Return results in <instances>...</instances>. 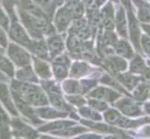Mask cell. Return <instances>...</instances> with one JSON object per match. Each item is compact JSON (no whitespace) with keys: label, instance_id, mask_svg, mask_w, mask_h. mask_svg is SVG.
I'll return each mask as SVG.
<instances>
[{"label":"cell","instance_id":"1","mask_svg":"<svg viewBox=\"0 0 150 139\" xmlns=\"http://www.w3.org/2000/svg\"><path fill=\"white\" fill-rule=\"evenodd\" d=\"M11 92L18 95L21 98L27 102L31 106H47L49 104L48 96L43 89L32 83H23L14 81L11 84Z\"/></svg>","mask_w":150,"mask_h":139},{"label":"cell","instance_id":"2","mask_svg":"<svg viewBox=\"0 0 150 139\" xmlns=\"http://www.w3.org/2000/svg\"><path fill=\"white\" fill-rule=\"evenodd\" d=\"M11 133L16 137L24 139H37L39 135L37 130H35L27 123H25L20 118H13L10 121Z\"/></svg>","mask_w":150,"mask_h":139},{"label":"cell","instance_id":"3","mask_svg":"<svg viewBox=\"0 0 150 139\" xmlns=\"http://www.w3.org/2000/svg\"><path fill=\"white\" fill-rule=\"evenodd\" d=\"M8 55L9 59L18 67H23L30 65L31 56L28 51L23 46L18 44H8Z\"/></svg>","mask_w":150,"mask_h":139},{"label":"cell","instance_id":"4","mask_svg":"<svg viewBox=\"0 0 150 139\" xmlns=\"http://www.w3.org/2000/svg\"><path fill=\"white\" fill-rule=\"evenodd\" d=\"M11 95H12V98L14 100V104L16 106V108L31 123H33V124H35V125H39L41 123H43V122L39 119L37 112H35V110L33 109L32 106L28 104L27 102H25L23 99L21 98L18 95L14 94L12 92H11Z\"/></svg>","mask_w":150,"mask_h":139},{"label":"cell","instance_id":"5","mask_svg":"<svg viewBox=\"0 0 150 139\" xmlns=\"http://www.w3.org/2000/svg\"><path fill=\"white\" fill-rule=\"evenodd\" d=\"M9 37L11 38L15 43L25 46V47H29L32 40L30 39V35L28 34L27 31L23 26L22 24H20L18 22H10V26L8 29Z\"/></svg>","mask_w":150,"mask_h":139},{"label":"cell","instance_id":"6","mask_svg":"<svg viewBox=\"0 0 150 139\" xmlns=\"http://www.w3.org/2000/svg\"><path fill=\"white\" fill-rule=\"evenodd\" d=\"M74 17L71 10L66 7L61 8L56 12L54 16V24L56 30L60 33H63L68 29Z\"/></svg>","mask_w":150,"mask_h":139},{"label":"cell","instance_id":"7","mask_svg":"<svg viewBox=\"0 0 150 139\" xmlns=\"http://www.w3.org/2000/svg\"><path fill=\"white\" fill-rule=\"evenodd\" d=\"M70 60L64 55H59L54 59L52 66V73L54 76L58 80L64 79L68 75V68H69Z\"/></svg>","mask_w":150,"mask_h":139},{"label":"cell","instance_id":"8","mask_svg":"<svg viewBox=\"0 0 150 139\" xmlns=\"http://www.w3.org/2000/svg\"><path fill=\"white\" fill-rule=\"evenodd\" d=\"M0 101L9 111V113H11L14 116H18V111L14 104L11 93L9 92L8 86L2 83H0Z\"/></svg>","mask_w":150,"mask_h":139},{"label":"cell","instance_id":"9","mask_svg":"<svg viewBox=\"0 0 150 139\" xmlns=\"http://www.w3.org/2000/svg\"><path fill=\"white\" fill-rule=\"evenodd\" d=\"M46 44L48 46L49 55L51 58H54L56 56H59L63 53L64 50V40L60 35L51 34L50 36L46 41Z\"/></svg>","mask_w":150,"mask_h":139},{"label":"cell","instance_id":"10","mask_svg":"<svg viewBox=\"0 0 150 139\" xmlns=\"http://www.w3.org/2000/svg\"><path fill=\"white\" fill-rule=\"evenodd\" d=\"M34 71L37 76L45 80L52 77V71L50 69V64L45 59L39 58L34 59Z\"/></svg>","mask_w":150,"mask_h":139},{"label":"cell","instance_id":"11","mask_svg":"<svg viewBox=\"0 0 150 139\" xmlns=\"http://www.w3.org/2000/svg\"><path fill=\"white\" fill-rule=\"evenodd\" d=\"M16 78L20 82H23V83H38V76L35 75L34 70L31 68L30 65L21 67L16 71Z\"/></svg>","mask_w":150,"mask_h":139},{"label":"cell","instance_id":"12","mask_svg":"<svg viewBox=\"0 0 150 139\" xmlns=\"http://www.w3.org/2000/svg\"><path fill=\"white\" fill-rule=\"evenodd\" d=\"M35 112L39 118L41 119H46V120H53V119H57V118H64L66 117L67 113L58 110L52 109V108H38L35 110Z\"/></svg>","mask_w":150,"mask_h":139},{"label":"cell","instance_id":"13","mask_svg":"<svg viewBox=\"0 0 150 139\" xmlns=\"http://www.w3.org/2000/svg\"><path fill=\"white\" fill-rule=\"evenodd\" d=\"M11 136L10 121L8 114L2 109V107H0V139H10Z\"/></svg>","mask_w":150,"mask_h":139},{"label":"cell","instance_id":"14","mask_svg":"<svg viewBox=\"0 0 150 139\" xmlns=\"http://www.w3.org/2000/svg\"><path fill=\"white\" fill-rule=\"evenodd\" d=\"M32 52L39 59H47L49 58V50L46 44V41L38 39L37 41H32L28 47Z\"/></svg>","mask_w":150,"mask_h":139},{"label":"cell","instance_id":"15","mask_svg":"<svg viewBox=\"0 0 150 139\" xmlns=\"http://www.w3.org/2000/svg\"><path fill=\"white\" fill-rule=\"evenodd\" d=\"M72 125H75V122L71 121H57L50 124L44 125L43 127L39 128V131L42 132H53V131H59L62 129H64L66 127H69Z\"/></svg>","mask_w":150,"mask_h":139},{"label":"cell","instance_id":"16","mask_svg":"<svg viewBox=\"0 0 150 139\" xmlns=\"http://www.w3.org/2000/svg\"><path fill=\"white\" fill-rule=\"evenodd\" d=\"M86 131L87 129H85L83 127L72 125V126L66 127L64 129H62L59 131H53V132H51V133L55 136H72L77 135V133L86 132Z\"/></svg>","mask_w":150,"mask_h":139},{"label":"cell","instance_id":"17","mask_svg":"<svg viewBox=\"0 0 150 139\" xmlns=\"http://www.w3.org/2000/svg\"><path fill=\"white\" fill-rule=\"evenodd\" d=\"M63 88L64 92L67 93L68 95H76L83 92L80 84L77 81H74V80L65 81L63 84Z\"/></svg>","mask_w":150,"mask_h":139},{"label":"cell","instance_id":"18","mask_svg":"<svg viewBox=\"0 0 150 139\" xmlns=\"http://www.w3.org/2000/svg\"><path fill=\"white\" fill-rule=\"evenodd\" d=\"M0 71H2L5 74H7L8 77L14 76V67L8 58H6L3 54L0 52Z\"/></svg>","mask_w":150,"mask_h":139},{"label":"cell","instance_id":"19","mask_svg":"<svg viewBox=\"0 0 150 139\" xmlns=\"http://www.w3.org/2000/svg\"><path fill=\"white\" fill-rule=\"evenodd\" d=\"M89 71V67L83 62H75L71 68V76L75 78L84 76Z\"/></svg>","mask_w":150,"mask_h":139},{"label":"cell","instance_id":"20","mask_svg":"<svg viewBox=\"0 0 150 139\" xmlns=\"http://www.w3.org/2000/svg\"><path fill=\"white\" fill-rule=\"evenodd\" d=\"M114 95V92L110 91L106 88H96L93 92L91 93V96L97 97V98H103V99H111V96Z\"/></svg>","mask_w":150,"mask_h":139},{"label":"cell","instance_id":"21","mask_svg":"<svg viewBox=\"0 0 150 139\" xmlns=\"http://www.w3.org/2000/svg\"><path fill=\"white\" fill-rule=\"evenodd\" d=\"M65 99L68 101L71 105H74L76 107H82V106H84L86 103L84 97H82L80 96H76V95H68V96H66Z\"/></svg>","mask_w":150,"mask_h":139},{"label":"cell","instance_id":"22","mask_svg":"<svg viewBox=\"0 0 150 139\" xmlns=\"http://www.w3.org/2000/svg\"><path fill=\"white\" fill-rule=\"evenodd\" d=\"M9 26H10V20L8 16V14L1 7H0V27L3 30L8 32Z\"/></svg>","mask_w":150,"mask_h":139},{"label":"cell","instance_id":"23","mask_svg":"<svg viewBox=\"0 0 150 139\" xmlns=\"http://www.w3.org/2000/svg\"><path fill=\"white\" fill-rule=\"evenodd\" d=\"M117 52L118 54L126 56V57H130L132 55L131 47L128 45V44L126 42H123V41H120V42L117 43Z\"/></svg>","mask_w":150,"mask_h":139},{"label":"cell","instance_id":"24","mask_svg":"<svg viewBox=\"0 0 150 139\" xmlns=\"http://www.w3.org/2000/svg\"><path fill=\"white\" fill-rule=\"evenodd\" d=\"M117 24L118 32H120L121 34H124V33L126 32V23H125V17H124V13L122 10L118 11V13H117Z\"/></svg>","mask_w":150,"mask_h":139},{"label":"cell","instance_id":"25","mask_svg":"<svg viewBox=\"0 0 150 139\" xmlns=\"http://www.w3.org/2000/svg\"><path fill=\"white\" fill-rule=\"evenodd\" d=\"M79 113L82 116L87 117V118H91V119H94V118H96L97 120H100V117L96 112L92 111V110H91L89 109H87V108H81V109L79 110Z\"/></svg>","mask_w":150,"mask_h":139},{"label":"cell","instance_id":"26","mask_svg":"<svg viewBox=\"0 0 150 139\" xmlns=\"http://www.w3.org/2000/svg\"><path fill=\"white\" fill-rule=\"evenodd\" d=\"M0 46L2 47H7L8 46V40L7 35L5 34V30L0 27Z\"/></svg>","mask_w":150,"mask_h":139},{"label":"cell","instance_id":"27","mask_svg":"<svg viewBox=\"0 0 150 139\" xmlns=\"http://www.w3.org/2000/svg\"><path fill=\"white\" fill-rule=\"evenodd\" d=\"M51 1H52V4L54 7H60L65 3L66 0H51Z\"/></svg>","mask_w":150,"mask_h":139},{"label":"cell","instance_id":"28","mask_svg":"<svg viewBox=\"0 0 150 139\" xmlns=\"http://www.w3.org/2000/svg\"><path fill=\"white\" fill-rule=\"evenodd\" d=\"M76 139H98V136L96 137L94 136H80Z\"/></svg>","mask_w":150,"mask_h":139},{"label":"cell","instance_id":"29","mask_svg":"<svg viewBox=\"0 0 150 139\" xmlns=\"http://www.w3.org/2000/svg\"><path fill=\"white\" fill-rule=\"evenodd\" d=\"M105 2V0H94V3H95V5L96 6H98V7H100V6H102V5Z\"/></svg>","mask_w":150,"mask_h":139},{"label":"cell","instance_id":"30","mask_svg":"<svg viewBox=\"0 0 150 139\" xmlns=\"http://www.w3.org/2000/svg\"><path fill=\"white\" fill-rule=\"evenodd\" d=\"M39 139H57V138H53V137H50V136H41Z\"/></svg>","mask_w":150,"mask_h":139},{"label":"cell","instance_id":"31","mask_svg":"<svg viewBox=\"0 0 150 139\" xmlns=\"http://www.w3.org/2000/svg\"><path fill=\"white\" fill-rule=\"evenodd\" d=\"M16 139H21V138H16Z\"/></svg>","mask_w":150,"mask_h":139}]
</instances>
